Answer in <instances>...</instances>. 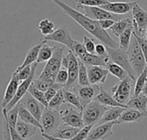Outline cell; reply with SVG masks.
<instances>
[{
	"label": "cell",
	"mask_w": 147,
	"mask_h": 140,
	"mask_svg": "<svg viewBox=\"0 0 147 140\" xmlns=\"http://www.w3.org/2000/svg\"><path fill=\"white\" fill-rule=\"evenodd\" d=\"M50 1L55 3L59 8H60L65 15L71 17L73 21H75L84 30H86L96 39L100 40L101 43L111 48L119 47V44L115 40H114V39L109 34V33L106 30L101 28L98 21L90 19V17L86 16L84 14L81 13L78 9H75L71 6H69L68 4H66L62 0H50Z\"/></svg>",
	"instance_id": "6da1fadb"
},
{
	"label": "cell",
	"mask_w": 147,
	"mask_h": 140,
	"mask_svg": "<svg viewBox=\"0 0 147 140\" xmlns=\"http://www.w3.org/2000/svg\"><path fill=\"white\" fill-rule=\"evenodd\" d=\"M64 53H65V47L59 46H53V56L48 61H47L38 78L41 80L48 81L50 83H55L56 75L62 66V58Z\"/></svg>",
	"instance_id": "7a4b0ae2"
},
{
	"label": "cell",
	"mask_w": 147,
	"mask_h": 140,
	"mask_svg": "<svg viewBox=\"0 0 147 140\" xmlns=\"http://www.w3.org/2000/svg\"><path fill=\"white\" fill-rule=\"evenodd\" d=\"M127 52L128 55V59H129L130 65L135 73L136 77H137L146 68L147 65L144 54L141 51V48L134 35L131 40L129 47L127 50Z\"/></svg>",
	"instance_id": "3957f363"
},
{
	"label": "cell",
	"mask_w": 147,
	"mask_h": 140,
	"mask_svg": "<svg viewBox=\"0 0 147 140\" xmlns=\"http://www.w3.org/2000/svg\"><path fill=\"white\" fill-rule=\"evenodd\" d=\"M109 108L97 101L93 100L88 103L82 111L83 121L84 126H95L102 118L105 112Z\"/></svg>",
	"instance_id": "277c9868"
},
{
	"label": "cell",
	"mask_w": 147,
	"mask_h": 140,
	"mask_svg": "<svg viewBox=\"0 0 147 140\" xmlns=\"http://www.w3.org/2000/svg\"><path fill=\"white\" fill-rule=\"evenodd\" d=\"M134 81L135 80L127 76L111 89L112 96L117 102L122 105L127 104L134 92Z\"/></svg>",
	"instance_id": "5b68a950"
},
{
	"label": "cell",
	"mask_w": 147,
	"mask_h": 140,
	"mask_svg": "<svg viewBox=\"0 0 147 140\" xmlns=\"http://www.w3.org/2000/svg\"><path fill=\"white\" fill-rule=\"evenodd\" d=\"M40 123L42 127L41 133L51 135L62 124L59 112L58 110L45 108Z\"/></svg>",
	"instance_id": "8992f818"
},
{
	"label": "cell",
	"mask_w": 147,
	"mask_h": 140,
	"mask_svg": "<svg viewBox=\"0 0 147 140\" xmlns=\"http://www.w3.org/2000/svg\"><path fill=\"white\" fill-rule=\"evenodd\" d=\"M106 48H107L108 55L109 57V60L112 61L113 63L120 65L121 67H122L127 72V74L130 77H132L134 80H136L137 77H136L135 73L130 65L127 51L121 49L120 47L111 48V47L106 46Z\"/></svg>",
	"instance_id": "52a82bcc"
},
{
	"label": "cell",
	"mask_w": 147,
	"mask_h": 140,
	"mask_svg": "<svg viewBox=\"0 0 147 140\" xmlns=\"http://www.w3.org/2000/svg\"><path fill=\"white\" fill-rule=\"evenodd\" d=\"M67 57V67L68 71V80L65 83L64 89L67 90H71L78 85V58L73 53L71 50L66 52Z\"/></svg>",
	"instance_id": "ba28073f"
},
{
	"label": "cell",
	"mask_w": 147,
	"mask_h": 140,
	"mask_svg": "<svg viewBox=\"0 0 147 140\" xmlns=\"http://www.w3.org/2000/svg\"><path fill=\"white\" fill-rule=\"evenodd\" d=\"M132 12L134 33L139 36H145L147 28V11L136 3L132 9Z\"/></svg>",
	"instance_id": "9c48e42d"
},
{
	"label": "cell",
	"mask_w": 147,
	"mask_h": 140,
	"mask_svg": "<svg viewBox=\"0 0 147 140\" xmlns=\"http://www.w3.org/2000/svg\"><path fill=\"white\" fill-rule=\"evenodd\" d=\"M44 40L47 41L50 40V41H54V42L62 44L65 46H66L69 50L71 49L73 42H74V39L71 37L66 25L65 24L60 25L52 34L45 36Z\"/></svg>",
	"instance_id": "30bf717a"
},
{
	"label": "cell",
	"mask_w": 147,
	"mask_h": 140,
	"mask_svg": "<svg viewBox=\"0 0 147 140\" xmlns=\"http://www.w3.org/2000/svg\"><path fill=\"white\" fill-rule=\"evenodd\" d=\"M37 65H38V64L36 62L32 64V71H31L30 76L26 80H24L22 83H20V84L18 86V89L16 90V93L14 96L13 99L6 105L5 108H5L6 111H9L14 106H16L21 101V99L28 93V90L29 86L31 85V83H33V81L34 79V75H35V71H36Z\"/></svg>",
	"instance_id": "8fae6325"
},
{
	"label": "cell",
	"mask_w": 147,
	"mask_h": 140,
	"mask_svg": "<svg viewBox=\"0 0 147 140\" xmlns=\"http://www.w3.org/2000/svg\"><path fill=\"white\" fill-rule=\"evenodd\" d=\"M78 9H84V15L90 19L100 21V20H104V19H110L114 20L115 22L119 21L121 18V15L113 14L109 11H107L106 9L101 8V7H89V6H81V5H77Z\"/></svg>",
	"instance_id": "7c38bea8"
},
{
	"label": "cell",
	"mask_w": 147,
	"mask_h": 140,
	"mask_svg": "<svg viewBox=\"0 0 147 140\" xmlns=\"http://www.w3.org/2000/svg\"><path fill=\"white\" fill-rule=\"evenodd\" d=\"M100 90H101V86L90 84L87 86L77 85L71 90L78 95L83 108H84L88 103L92 102L96 97V96L100 92Z\"/></svg>",
	"instance_id": "4fadbf2b"
},
{
	"label": "cell",
	"mask_w": 147,
	"mask_h": 140,
	"mask_svg": "<svg viewBox=\"0 0 147 140\" xmlns=\"http://www.w3.org/2000/svg\"><path fill=\"white\" fill-rule=\"evenodd\" d=\"M59 114L63 124L78 128H82L84 127L81 111L70 107L60 111Z\"/></svg>",
	"instance_id": "5bb4252c"
},
{
	"label": "cell",
	"mask_w": 147,
	"mask_h": 140,
	"mask_svg": "<svg viewBox=\"0 0 147 140\" xmlns=\"http://www.w3.org/2000/svg\"><path fill=\"white\" fill-rule=\"evenodd\" d=\"M115 125V121L93 126L86 140H105L109 139L113 135Z\"/></svg>",
	"instance_id": "9a60e30c"
},
{
	"label": "cell",
	"mask_w": 147,
	"mask_h": 140,
	"mask_svg": "<svg viewBox=\"0 0 147 140\" xmlns=\"http://www.w3.org/2000/svg\"><path fill=\"white\" fill-rule=\"evenodd\" d=\"M38 121L40 120L41 114L45 109V106L35 100L31 95L27 93L19 102Z\"/></svg>",
	"instance_id": "2e32d148"
},
{
	"label": "cell",
	"mask_w": 147,
	"mask_h": 140,
	"mask_svg": "<svg viewBox=\"0 0 147 140\" xmlns=\"http://www.w3.org/2000/svg\"><path fill=\"white\" fill-rule=\"evenodd\" d=\"M87 71L89 82L91 85H99L105 83L109 74V71L102 66H88Z\"/></svg>",
	"instance_id": "e0dca14e"
},
{
	"label": "cell",
	"mask_w": 147,
	"mask_h": 140,
	"mask_svg": "<svg viewBox=\"0 0 147 140\" xmlns=\"http://www.w3.org/2000/svg\"><path fill=\"white\" fill-rule=\"evenodd\" d=\"M147 117V114L140 112L133 108H125L121 116L115 121V125L124 123H140Z\"/></svg>",
	"instance_id": "ac0fdd59"
},
{
	"label": "cell",
	"mask_w": 147,
	"mask_h": 140,
	"mask_svg": "<svg viewBox=\"0 0 147 140\" xmlns=\"http://www.w3.org/2000/svg\"><path fill=\"white\" fill-rule=\"evenodd\" d=\"M136 2H109L108 3L101 6V8L106 9L115 15H125L132 11Z\"/></svg>",
	"instance_id": "d6986e66"
},
{
	"label": "cell",
	"mask_w": 147,
	"mask_h": 140,
	"mask_svg": "<svg viewBox=\"0 0 147 140\" xmlns=\"http://www.w3.org/2000/svg\"><path fill=\"white\" fill-rule=\"evenodd\" d=\"M20 80L17 77V73L16 71L13 72L12 74V77L9 82V84L5 90V92H4V96H3V101H2V108H5L6 105L13 99L14 96L16 95V90L18 89V86L20 84Z\"/></svg>",
	"instance_id": "ffe728a7"
},
{
	"label": "cell",
	"mask_w": 147,
	"mask_h": 140,
	"mask_svg": "<svg viewBox=\"0 0 147 140\" xmlns=\"http://www.w3.org/2000/svg\"><path fill=\"white\" fill-rule=\"evenodd\" d=\"M47 43V40H45L44 39L43 40H40L34 46H33L29 50L28 52H27L26 54V57L22 62V64L18 66L16 68V70H20V69H22L23 67L25 66H28V65H31L32 64L35 63L36 60H37V58H38V54H39V51L40 49V47L45 44Z\"/></svg>",
	"instance_id": "44dd1931"
},
{
	"label": "cell",
	"mask_w": 147,
	"mask_h": 140,
	"mask_svg": "<svg viewBox=\"0 0 147 140\" xmlns=\"http://www.w3.org/2000/svg\"><path fill=\"white\" fill-rule=\"evenodd\" d=\"M81 128L78 127H73L71 126H67L65 124H61L52 134L51 136L58 139H62L71 140L73 139L76 134L79 132Z\"/></svg>",
	"instance_id": "7402d4cb"
},
{
	"label": "cell",
	"mask_w": 147,
	"mask_h": 140,
	"mask_svg": "<svg viewBox=\"0 0 147 140\" xmlns=\"http://www.w3.org/2000/svg\"><path fill=\"white\" fill-rule=\"evenodd\" d=\"M87 67L88 66H102L105 67L107 63L109 61L108 56H99L96 53H86L83 58L79 59Z\"/></svg>",
	"instance_id": "603a6c76"
},
{
	"label": "cell",
	"mask_w": 147,
	"mask_h": 140,
	"mask_svg": "<svg viewBox=\"0 0 147 140\" xmlns=\"http://www.w3.org/2000/svg\"><path fill=\"white\" fill-rule=\"evenodd\" d=\"M15 129L22 138L28 140L35 134L38 128L33 125H30L28 123L24 122L23 120H22L21 119L18 118V120L16 122Z\"/></svg>",
	"instance_id": "cb8c5ba5"
},
{
	"label": "cell",
	"mask_w": 147,
	"mask_h": 140,
	"mask_svg": "<svg viewBox=\"0 0 147 140\" xmlns=\"http://www.w3.org/2000/svg\"><path fill=\"white\" fill-rule=\"evenodd\" d=\"M127 108H133L140 112L147 114V97L142 94L132 96L126 104Z\"/></svg>",
	"instance_id": "d4e9b609"
},
{
	"label": "cell",
	"mask_w": 147,
	"mask_h": 140,
	"mask_svg": "<svg viewBox=\"0 0 147 140\" xmlns=\"http://www.w3.org/2000/svg\"><path fill=\"white\" fill-rule=\"evenodd\" d=\"M94 100L97 101L98 102H100L101 104H102V105H104L106 107H109V108H112V107H121V108H127L126 105H122V104H120L119 102H117L113 98L112 95H110L106 90H104L102 87H101L99 94L96 96V97Z\"/></svg>",
	"instance_id": "484cf974"
},
{
	"label": "cell",
	"mask_w": 147,
	"mask_h": 140,
	"mask_svg": "<svg viewBox=\"0 0 147 140\" xmlns=\"http://www.w3.org/2000/svg\"><path fill=\"white\" fill-rule=\"evenodd\" d=\"M18 117L19 119H21L22 120H23L26 123H28L30 125L34 126L35 127H37L38 129H40V133H42V127L40 123V121H38L21 103L18 102Z\"/></svg>",
	"instance_id": "4316f807"
},
{
	"label": "cell",
	"mask_w": 147,
	"mask_h": 140,
	"mask_svg": "<svg viewBox=\"0 0 147 140\" xmlns=\"http://www.w3.org/2000/svg\"><path fill=\"white\" fill-rule=\"evenodd\" d=\"M124 110H125V108H121V107H112V108H109L105 112V114H103L102 118L100 120V121L97 124H104V123H108V122L116 121Z\"/></svg>",
	"instance_id": "83f0119b"
},
{
	"label": "cell",
	"mask_w": 147,
	"mask_h": 140,
	"mask_svg": "<svg viewBox=\"0 0 147 140\" xmlns=\"http://www.w3.org/2000/svg\"><path fill=\"white\" fill-rule=\"evenodd\" d=\"M133 26V22L132 20L130 18H122L119 21L115 22V23L113 24V26L109 28L111 33L119 38V36L129 27Z\"/></svg>",
	"instance_id": "f1b7e54d"
},
{
	"label": "cell",
	"mask_w": 147,
	"mask_h": 140,
	"mask_svg": "<svg viewBox=\"0 0 147 140\" xmlns=\"http://www.w3.org/2000/svg\"><path fill=\"white\" fill-rule=\"evenodd\" d=\"M63 94H64V99H65V103H69L72 106H74L78 110L83 111L84 108L79 101V98L78 95L72 91V90H67L63 89Z\"/></svg>",
	"instance_id": "f546056e"
},
{
	"label": "cell",
	"mask_w": 147,
	"mask_h": 140,
	"mask_svg": "<svg viewBox=\"0 0 147 140\" xmlns=\"http://www.w3.org/2000/svg\"><path fill=\"white\" fill-rule=\"evenodd\" d=\"M105 68L109 71V72L110 74H112L113 76H115V77H117L120 81L125 79L128 76L127 72L122 67H121L120 65L113 63L110 60L107 63Z\"/></svg>",
	"instance_id": "4dcf8cb0"
},
{
	"label": "cell",
	"mask_w": 147,
	"mask_h": 140,
	"mask_svg": "<svg viewBox=\"0 0 147 140\" xmlns=\"http://www.w3.org/2000/svg\"><path fill=\"white\" fill-rule=\"evenodd\" d=\"M133 33H134V28L133 26L127 28L120 36H119V47L121 49H123L127 51L129 47L131 40L133 38Z\"/></svg>",
	"instance_id": "1f68e13d"
},
{
	"label": "cell",
	"mask_w": 147,
	"mask_h": 140,
	"mask_svg": "<svg viewBox=\"0 0 147 140\" xmlns=\"http://www.w3.org/2000/svg\"><path fill=\"white\" fill-rule=\"evenodd\" d=\"M78 86H87L90 85L87 66L78 59Z\"/></svg>",
	"instance_id": "d6a6232c"
},
{
	"label": "cell",
	"mask_w": 147,
	"mask_h": 140,
	"mask_svg": "<svg viewBox=\"0 0 147 140\" xmlns=\"http://www.w3.org/2000/svg\"><path fill=\"white\" fill-rule=\"evenodd\" d=\"M135 84L134 87V92L132 96H138L141 94V91L147 83V67L140 73V76L137 77L135 80Z\"/></svg>",
	"instance_id": "836d02e7"
},
{
	"label": "cell",
	"mask_w": 147,
	"mask_h": 140,
	"mask_svg": "<svg viewBox=\"0 0 147 140\" xmlns=\"http://www.w3.org/2000/svg\"><path fill=\"white\" fill-rule=\"evenodd\" d=\"M53 46L51 47V46H49L48 45H47L45 43L40 47V49L39 51V54H38L36 63L40 64V63L48 61L51 59V57L53 56Z\"/></svg>",
	"instance_id": "e575fe53"
},
{
	"label": "cell",
	"mask_w": 147,
	"mask_h": 140,
	"mask_svg": "<svg viewBox=\"0 0 147 140\" xmlns=\"http://www.w3.org/2000/svg\"><path fill=\"white\" fill-rule=\"evenodd\" d=\"M38 28L40 30V32L41 33L42 35L47 36L50 34H52L54 30H55V25L54 22L52 20L49 19H43L41 20L39 24H38Z\"/></svg>",
	"instance_id": "d590c367"
},
{
	"label": "cell",
	"mask_w": 147,
	"mask_h": 140,
	"mask_svg": "<svg viewBox=\"0 0 147 140\" xmlns=\"http://www.w3.org/2000/svg\"><path fill=\"white\" fill-rule=\"evenodd\" d=\"M63 103H65V99H64L63 89H61V90H58L56 95L48 102L47 108H51V109H53V110H59Z\"/></svg>",
	"instance_id": "8d00e7d4"
},
{
	"label": "cell",
	"mask_w": 147,
	"mask_h": 140,
	"mask_svg": "<svg viewBox=\"0 0 147 140\" xmlns=\"http://www.w3.org/2000/svg\"><path fill=\"white\" fill-rule=\"evenodd\" d=\"M28 93L29 95H31L35 100H37L39 102H40L41 104H43L46 108H47L48 106V102H47L46 98H45V95H44V92L39 90L38 89H36L32 83L31 85L29 86L28 90Z\"/></svg>",
	"instance_id": "74e56055"
},
{
	"label": "cell",
	"mask_w": 147,
	"mask_h": 140,
	"mask_svg": "<svg viewBox=\"0 0 147 140\" xmlns=\"http://www.w3.org/2000/svg\"><path fill=\"white\" fill-rule=\"evenodd\" d=\"M6 110V109H5ZM6 116L8 119V122L9 124L10 127H14L16 125V122L18 120V103L14 106L11 109H9V111H7L6 113Z\"/></svg>",
	"instance_id": "f35d334b"
},
{
	"label": "cell",
	"mask_w": 147,
	"mask_h": 140,
	"mask_svg": "<svg viewBox=\"0 0 147 140\" xmlns=\"http://www.w3.org/2000/svg\"><path fill=\"white\" fill-rule=\"evenodd\" d=\"M109 2V0H75L77 5L89 7H101L108 3Z\"/></svg>",
	"instance_id": "ab89813d"
},
{
	"label": "cell",
	"mask_w": 147,
	"mask_h": 140,
	"mask_svg": "<svg viewBox=\"0 0 147 140\" xmlns=\"http://www.w3.org/2000/svg\"><path fill=\"white\" fill-rule=\"evenodd\" d=\"M73 53L78 58V59H81L83 58L86 53H87V51L84 46V44L82 42H79L76 40H74V42H73V45H72V47L71 49Z\"/></svg>",
	"instance_id": "60d3db41"
},
{
	"label": "cell",
	"mask_w": 147,
	"mask_h": 140,
	"mask_svg": "<svg viewBox=\"0 0 147 140\" xmlns=\"http://www.w3.org/2000/svg\"><path fill=\"white\" fill-rule=\"evenodd\" d=\"M6 113L7 111L5 110V108L2 109V114L3 116V136L4 140H11L10 137V128H9V124L8 122V119L6 116Z\"/></svg>",
	"instance_id": "b9f144b4"
},
{
	"label": "cell",
	"mask_w": 147,
	"mask_h": 140,
	"mask_svg": "<svg viewBox=\"0 0 147 140\" xmlns=\"http://www.w3.org/2000/svg\"><path fill=\"white\" fill-rule=\"evenodd\" d=\"M32 84L39 90H40L42 92H46L50 87H52L54 84V83H50L48 81H45V80L37 78V79H34Z\"/></svg>",
	"instance_id": "7bdbcfd3"
},
{
	"label": "cell",
	"mask_w": 147,
	"mask_h": 140,
	"mask_svg": "<svg viewBox=\"0 0 147 140\" xmlns=\"http://www.w3.org/2000/svg\"><path fill=\"white\" fill-rule=\"evenodd\" d=\"M67 80H68V71L65 68H62L59 71V72L57 73L56 75V77H55V83H59V84H61L65 87V83H67Z\"/></svg>",
	"instance_id": "ee69618b"
},
{
	"label": "cell",
	"mask_w": 147,
	"mask_h": 140,
	"mask_svg": "<svg viewBox=\"0 0 147 140\" xmlns=\"http://www.w3.org/2000/svg\"><path fill=\"white\" fill-rule=\"evenodd\" d=\"M31 71H32V65H28L23 67L22 69L20 70H16L15 71L17 73V77L20 80V82L22 83V81L26 80L31 74Z\"/></svg>",
	"instance_id": "f6af8a7d"
},
{
	"label": "cell",
	"mask_w": 147,
	"mask_h": 140,
	"mask_svg": "<svg viewBox=\"0 0 147 140\" xmlns=\"http://www.w3.org/2000/svg\"><path fill=\"white\" fill-rule=\"evenodd\" d=\"M92 127L93 126H84L79 130V132L76 134V136L71 140H86Z\"/></svg>",
	"instance_id": "bcb514c9"
},
{
	"label": "cell",
	"mask_w": 147,
	"mask_h": 140,
	"mask_svg": "<svg viewBox=\"0 0 147 140\" xmlns=\"http://www.w3.org/2000/svg\"><path fill=\"white\" fill-rule=\"evenodd\" d=\"M133 35L135 37V39L137 40L140 48H141V51L144 54V57H145V59H146V62L147 65V40L146 39L145 36H139L137 34H135L134 33H133Z\"/></svg>",
	"instance_id": "7dc6e473"
},
{
	"label": "cell",
	"mask_w": 147,
	"mask_h": 140,
	"mask_svg": "<svg viewBox=\"0 0 147 140\" xmlns=\"http://www.w3.org/2000/svg\"><path fill=\"white\" fill-rule=\"evenodd\" d=\"M83 44L87 51L88 53H95V48H96V44L93 39L89 38L87 36H84L83 38Z\"/></svg>",
	"instance_id": "c3c4849f"
},
{
	"label": "cell",
	"mask_w": 147,
	"mask_h": 140,
	"mask_svg": "<svg viewBox=\"0 0 147 140\" xmlns=\"http://www.w3.org/2000/svg\"><path fill=\"white\" fill-rule=\"evenodd\" d=\"M95 53L99 55V56H108V52L106 46L103 45L102 43H98L96 45L95 48Z\"/></svg>",
	"instance_id": "681fc988"
},
{
	"label": "cell",
	"mask_w": 147,
	"mask_h": 140,
	"mask_svg": "<svg viewBox=\"0 0 147 140\" xmlns=\"http://www.w3.org/2000/svg\"><path fill=\"white\" fill-rule=\"evenodd\" d=\"M98 22H99V24H100L101 28H103L104 30L110 28L113 26V24L115 23V21H114V20H110V19L100 20V21H98Z\"/></svg>",
	"instance_id": "f907efd6"
},
{
	"label": "cell",
	"mask_w": 147,
	"mask_h": 140,
	"mask_svg": "<svg viewBox=\"0 0 147 140\" xmlns=\"http://www.w3.org/2000/svg\"><path fill=\"white\" fill-rule=\"evenodd\" d=\"M10 137H11V140H26L24 139L23 138H22L18 133L16 131V129L14 127H10Z\"/></svg>",
	"instance_id": "816d5d0a"
},
{
	"label": "cell",
	"mask_w": 147,
	"mask_h": 140,
	"mask_svg": "<svg viewBox=\"0 0 147 140\" xmlns=\"http://www.w3.org/2000/svg\"><path fill=\"white\" fill-rule=\"evenodd\" d=\"M41 136L46 139L47 140H67V139H58V138H54L51 135H47V134H44V133H41Z\"/></svg>",
	"instance_id": "f5cc1de1"
},
{
	"label": "cell",
	"mask_w": 147,
	"mask_h": 140,
	"mask_svg": "<svg viewBox=\"0 0 147 140\" xmlns=\"http://www.w3.org/2000/svg\"><path fill=\"white\" fill-rule=\"evenodd\" d=\"M141 94L144 95L145 96H146L147 97V83H146V85L144 86V88H143V90H142V91H141Z\"/></svg>",
	"instance_id": "db71d44e"
},
{
	"label": "cell",
	"mask_w": 147,
	"mask_h": 140,
	"mask_svg": "<svg viewBox=\"0 0 147 140\" xmlns=\"http://www.w3.org/2000/svg\"><path fill=\"white\" fill-rule=\"evenodd\" d=\"M145 37H146V39L147 40V28H146V34H145Z\"/></svg>",
	"instance_id": "11a10c76"
}]
</instances>
